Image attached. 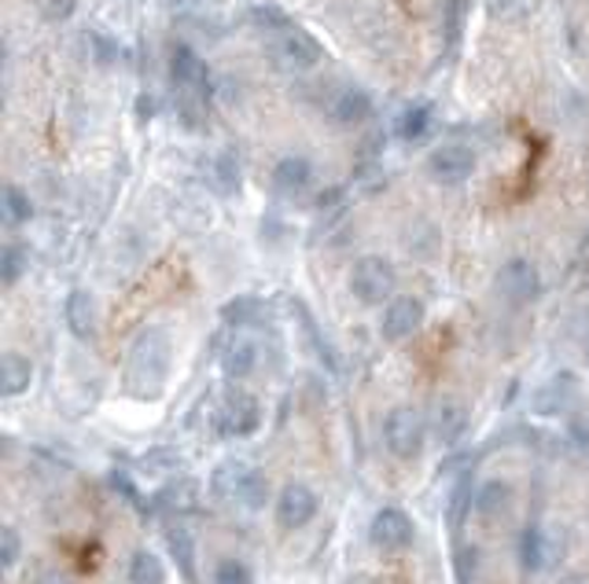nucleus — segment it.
<instances>
[{"label": "nucleus", "mask_w": 589, "mask_h": 584, "mask_svg": "<svg viewBox=\"0 0 589 584\" xmlns=\"http://www.w3.org/2000/svg\"><path fill=\"white\" fill-rule=\"evenodd\" d=\"M170 378V338L162 327H144L125 360V389L140 401H156Z\"/></svg>", "instance_id": "obj_1"}, {"label": "nucleus", "mask_w": 589, "mask_h": 584, "mask_svg": "<svg viewBox=\"0 0 589 584\" xmlns=\"http://www.w3.org/2000/svg\"><path fill=\"white\" fill-rule=\"evenodd\" d=\"M170 77H173V103H177V119L188 129L207 125V103H210V74L207 63L192 52L188 45H177L170 55Z\"/></svg>", "instance_id": "obj_2"}, {"label": "nucleus", "mask_w": 589, "mask_h": 584, "mask_svg": "<svg viewBox=\"0 0 589 584\" xmlns=\"http://www.w3.org/2000/svg\"><path fill=\"white\" fill-rule=\"evenodd\" d=\"M394 265L380 254H365L354 261L351 269V295L361 301V306H388L394 295Z\"/></svg>", "instance_id": "obj_3"}, {"label": "nucleus", "mask_w": 589, "mask_h": 584, "mask_svg": "<svg viewBox=\"0 0 589 584\" xmlns=\"http://www.w3.org/2000/svg\"><path fill=\"white\" fill-rule=\"evenodd\" d=\"M424 415L417 408H394L388 412V420H383V442H388V449L398 456V460H417L420 449H424Z\"/></svg>", "instance_id": "obj_4"}, {"label": "nucleus", "mask_w": 589, "mask_h": 584, "mask_svg": "<svg viewBox=\"0 0 589 584\" xmlns=\"http://www.w3.org/2000/svg\"><path fill=\"white\" fill-rule=\"evenodd\" d=\"M321 55H324L321 45L306 30H295V26L273 34V41H269V60H273L280 71H310V66L321 63Z\"/></svg>", "instance_id": "obj_5"}, {"label": "nucleus", "mask_w": 589, "mask_h": 584, "mask_svg": "<svg viewBox=\"0 0 589 584\" xmlns=\"http://www.w3.org/2000/svg\"><path fill=\"white\" fill-rule=\"evenodd\" d=\"M214 493L225 496V500H240L247 508H262L266 500V479L258 471H250L247 463H225L218 467L214 474Z\"/></svg>", "instance_id": "obj_6"}, {"label": "nucleus", "mask_w": 589, "mask_h": 584, "mask_svg": "<svg viewBox=\"0 0 589 584\" xmlns=\"http://www.w3.org/2000/svg\"><path fill=\"white\" fill-rule=\"evenodd\" d=\"M498 295L512 301V306H527L542 295V272L535 261L527 258H512L498 269Z\"/></svg>", "instance_id": "obj_7"}, {"label": "nucleus", "mask_w": 589, "mask_h": 584, "mask_svg": "<svg viewBox=\"0 0 589 584\" xmlns=\"http://www.w3.org/2000/svg\"><path fill=\"white\" fill-rule=\"evenodd\" d=\"M424 324V301L420 298H391L388 306H383V320H380V331L388 343H405V338H413Z\"/></svg>", "instance_id": "obj_8"}, {"label": "nucleus", "mask_w": 589, "mask_h": 584, "mask_svg": "<svg viewBox=\"0 0 589 584\" xmlns=\"http://www.w3.org/2000/svg\"><path fill=\"white\" fill-rule=\"evenodd\" d=\"M258 423H262V408L250 394L244 389H233V394L225 397V405H221L218 412V426L225 437H247L258 431Z\"/></svg>", "instance_id": "obj_9"}, {"label": "nucleus", "mask_w": 589, "mask_h": 584, "mask_svg": "<svg viewBox=\"0 0 589 584\" xmlns=\"http://www.w3.org/2000/svg\"><path fill=\"white\" fill-rule=\"evenodd\" d=\"M369 537H372L376 548L402 551V548H409V544H413L417 530H413V519L402 508H383V511H376V519L369 525Z\"/></svg>", "instance_id": "obj_10"}, {"label": "nucleus", "mask_w": 589, "mask_h": 584, "mask_svg": "<svg viewBox=\"0 0 589 584\" xmlns=\"http://www.w3.org/2000/svg\"><path fill=\"white\" fill-rule=\"evenodd\" d=\"M314 514H317V493L310 485L303 482L284 485V493H280L277 500V522L284 525V530H303V525H310Z\"/></svg>", "instance_id": "obj_11"}, {"label": "nucleus", "mask_w": 589, "mask_h": 584, "mask_svg": "<svg viewBox=\"0 0 589 584\" xmlns=\"http://www.w3.org/2000/svg\"><path fill=\"white\" fill-rule=\"evenodd\" d=\"M428 173L439 184H461V181H468L471 173H476V154H471L468 148H457V144H450V148L431 151Z\"/></svg>", "instance_id": "obj_12"}, {"label": "nucleus", "mask_w": 589, "mask_h": 584, "mask_svg": "<svg viewBox=\"0 0 589 584\" xmlns=\"http://www.w3.org/2000/svg\"><path fill=\"white\" fill-rule=\"evenodd\" d=\"M328 114H332V122L340 125H361L372 119V96L365 89H354V85H346L332 96V103H328Z\"/></svg>", "instance_id": "obj_13"}, {"label": "nucleus", "mask_w": 589, "mask_h": 584, "mask_svg": "<svg viewBox=\"0 0 589 584\" xmlns=\"http://www.w3.org/2000/svg\"><path fill=\"white\" fill-rule=\"evenodd\" d=\"M310 181H314V165H310V159H303V154H287V159H280L273 170V184L280 195H298Z\"/></svg>", "instance_id": "obj_14"}, {"label": "nucleus", "mask_w": 589, "mask_h": 584, "mask_svg": "<svg viewBox=\"0 0 589 584\" xmlns=\"http://www.w3.org/2000/svg\"><path fill=\"white\" fill-rule=\"evenodd\" d=\"M66 327L74 331L78 338H96V301L89 290H71L66 298Z\"/></svg>", "instance_id": "obj_15"}, {"label": "nucleus", "mask_w": 589, "mask_h": 584, "mask_svg": "<svg viewBox=\"0 0 589 584\" xmlns=\"http://www.w3.org/2000/svg\"><path fill=\"white\" fill-rule=\"evenodd\" d=\"M34 383V364L30 357L23 353H4L0 360V389H4V397H19L26 394Z\"/></svg>", "instance_id": "obj_16"}, {"label": "nucleus", "mask_w": 589, "mask_h": 584, "mask_svg": "<svg viewBox=\"0 0 589 584\" xmlns=\"http://www.w3.org/2000/svg\"><path fill=\"white\" fill-rule=\"evenodd\" d=\"M221 368H225L229 378H247L258 368V346L250 343V338L236 335L233 343L225 346V353H221Z\"/></svg>", "instance_id": "obj_17"}, {"label": "nucleus", "mask_w": 589, "mask_h": 584, "mask_svg": "<svg viewBox=\"0 0 589 584\" xmlns=\"http://www.w3.org/2000/svg\"><path fill=\"white\" fill-rule=\"evenodd\" d=\"M431 122H434L431 103H409L398 114V122H394V133H398V140L405 144H417L431 133Z\"/></svg>", "instance_id": "obj_18"}, {"label": "nucleus", "mask_w": 589, "mask_h": 584, "mask_svg": "<svg viewBox=\"0 0 589 584\" xmlns=\"http://www.w3.org/2000/svg\"><path fill=\"white\" fill-rule=\"evenodd\" d=\"M465 426H468V412H465V405L453 401V397H442L439 408H434V431H439L442 442L453 445L461 434H465Z\"/></svg>", "instance_id": "obj_19"}, {"label": "nucleus", "mask_w": 589, "mask_h": 584, "mask_svg": "<svg viewBox=\"0 0 589 584\" xmlns=\"http://www.w3.org/2000/svg\"><path fill=\"white\" fill-rule=\"evenodd\" d=\"M512 508V489L508 482H482L479 493H476V511L482 519H501V514H508Z\"/></svg>", "instance_id": "obj_20"}, {"label": "nucleus", "mask_w": 589, "mask_h": 584, "mask_svg": "<svg viewBox=\"0 0 589 584\" xmlns=\"http://www.w3.org/2000/svg\"><path fill=\"white\" fill-rule=\"evenodd\" d=\"M130 584H167V567H162L156 551H133Z\"/></svg>", "instance_id": "obj_21"}, {"label": "nucleus", "mask_w": 589, "mask_h": 584, "mask_svg": "<svg viewBox=\"0 0 589 584\" xmlns=\"http://www.w3.org/2000/svg\"><path fill=\"white\" fill-rule=\"evenodd\" d=\"M26 265H30V250L23 243H8L4 254H0V276H4V287H15L19 279L26 276Z\"/></svg>", "instance_id": "obj_22"}, {"label": "nucleus", "mask_w": 589, "mask_h": 584, "mask_svg": "<svg viewBox=\"0 0 589 584\" xmlns=\"http://www.w3.org/2000/svg\"><path fill=\"white\" fill-rule=\"evenodd\" d=\"M30 218H34L30 195H26L23 188H15V184H8L4 188V225L15 228V225H26Z\"/></svg>", "instance_id": "obj_23"}, {"label": "nucleus", "mask_w": 589, "mask_h": 584, "mask_svg": "<svg viewBox=\"0 0 589 584\" xmlns=\"http://www.w3.org/2000/svg\"><path fill=\"white\" fill-rule=\"evenodd\" d=\"M538 0H490V15L498 23H524L527 15H535Z\"/></svg>", "instance_id": "obj_24"}, {"label": "nucleus", "mask_w": 589, "mask_h": 584, "mask_svg": "<svg viewBox=\"0 0 589 584\" xmlns=\"http://www.w3.org/2000/svg\"><path fill=\"white\" fill-rule=\"evenodd\" d=\"M250 23L262 26L266 34H280V30H287V26H292V18L280 12L277 4H255V8H250Z\"/></svg>", "instance_id": "obj_25"}, {"label": "nucleus", "mask_w": 589, "mask_h": 584, "mask_svg": "<svg viewBox=\"0 0 589 584\" xmlns=\"http://www.w3.org/2000/svg\"><path fill=\"white\" fill-rule=\"evenodd\" d=\"M542 555H545L542 533L530 525V530H524V537H519V559H524L527 570H538V567H542Z\"/></svg>", "instance_id": "obj_26"}, {"label": "nucleus", "mask_w": 589, "mask_h": 584, "mask_svg": "<svg viewBox=\"0 0 589 584\" xmlns=\"http://www.w3.org/2000/svg\"><path fill=\"white\" fill-rule=\"evenodd\" d=\"M19 548H23V537H19V530H15V525H4V530H0V567L12 570L15 559H19Z\"/></svg>", "instance_id": "obj_27"}, {"label": "nucleus", "mask_w": 589, "mask_h": 584, "mask_svg": "<svg viewBox=\"0 0 589 584\" xmlns=\"http://www.w3.org/2000/svg\"><path fill=\"white\" fill-rule=\"evenodd\" d=\"M214 584H250V570L240 559H221L214 570Z\"/></svg>", "instance_id": "obj_28"}, {"label": "nucleus", "mask_w": 589, "mask_h": 584, "mask_svg": "<svg viewBox=\"0 0 589 584\" xmlns=\"http://www.w3.org/2000/svg\"><path fill=\"white\" fill-rule=\"evenodd\" d=\"M41 8L48 23H66L74 15V8H78V0H41Z\"/></svg>", "instance_id": "obj_29"}, {"label": "nucleus", "mask_w": 589, "mask_h": 584, "mask_svg": "<svg viewBox=\"0 0 589 584\" xmlns=\"http://www.w3.org/2000/svg\"><path fill=\"white\" fill-rule=\"evenodd\" d=\"M442 15H446V41L453 45V41H457V37H461V18H465V0H450L446 12H442Z\"/></svg>", "instance_id": "obj_30"}, {"label": "nucleus", "mask_w": 589, "mask_h": 584, "mask_svg": "<svg viewBox=\"0 0 589 584\" xmlns=\"http://www.w3.org/2000/svg\"><path fill=\"white\" fill-rule=\"evenodd\" d=\"M575 276H578V284L589 287V232L582 236V243H578V254H575Z\"/></svg>", "instance_id": "obj_31"}, {"label": "nucleus", "mask_w": 589, "mask_h": 584, "mask_svg": "<svg viewBox=\"0 0 589 584\" xmlns=\"http://www.w3.org/2000/svg\"><path fill=\"white\" fill-rule=\"evenodd\" d=\"M572 437L589 452V420H575V423H572Z\"/></svg>", "instance_id": "obj_32"}, {"label": "nucleus", "mask_w": 589, "mask_h": 584, "mask_svg": "<svg viewBox=\"0 0 589 584\" xmlns=\"http://www.w3.org/2000/svg\"><path fill=\"white\" fill-rule=\"evenodd\" d=\"M37 584H71L63 577V573H41V577H37Z\"/></svg>", "instance_id": "obj_33"}, {"label": "nucleus", "mask_w": 589, "mask_h": 584, "mask_svg": "<svg viewBox=\"0 0 589 584\" xmlns=\"http://www.w3.org/2000/svg\"><path fill=\"white\" fill-rule=\"evenodd\" d=\"M586 360H589V335H586Z\"/></svg>", "instance_id": "obj_34"}]
</instances>
